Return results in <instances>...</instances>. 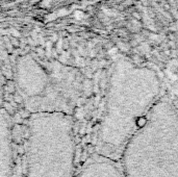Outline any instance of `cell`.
Here are the masks:
<instances>
[{"mask_svg": "<svg viewBox=\"0 0 178 177\" xmlns=\"http://www.w3.org/2000/svg\"><path fill=\"white\" fill-rule=\"evenodd\" d=\"M24 127L20 174L14 177H75L71 116L31 114Z\"/></svg>", "mask_w": 178, "mask_h": 177, "instance_id": "cell-3", "label": "cell"}, {"mask_svg": "<svg viewBox=\"0 0 178 177\" xmlns=\"http://www.w3.org/2000/svg\"><path fill=\"white\" fill-rule=\"evenodd\" d=\"M4 107V81L3 76L0 71V108Z\"/></svg>", "mask_w": 178, "mask_h": 177, "instance_id": "cell-7", "label": "cell"}, {"mask_svg": "<svg viewBox=\"0 0 178 177\" xmlns=\"http://www.w3.org/2000/svg\"><path fill=\"white\" fill-rule=\"evenodd\" d=\"M75 177H124L120 162L95 154L84 162Z\"/></svg>", "mask_w": 178, "mask_h": 177, "instance_id": "cell-6", "label": "cell"}, {"mask_svg": "<svg viewBox=\"0 0 178 177\" xmlns=\"http://www.w3.org/2000/svg\"><path fill=\"white\" fill-rule=\"evenodd\" d=\"M160 77L153 69L126 57L115 60L97 131L95 154L119 162L125 145L162 97Z\"/></svg>", "mask_w": 178, "mask_h": 177, "instance_id": "cell-1", "label": "cell"}, {"mask_svg": "<svg viewBox=\"0 0 178 177\" xmlns=\"http://www.w3.org/2000/svg\"><path fill=\"white\" fill-rule=\"evenodd\" d=\"M119 162L124 177H178V117L171 97L155 103Z\"/></svg>", "mask_w": 178, "mask_h": 177, "instance_id": "cell-2", "label": "cell"}, {"mask_svg": "<svg viewBox=\"0 0 178 177\" xmlns=\"http://www.w3.org/2000/svg\"><path fill=\"white\" fill-rule=\"evenodd\" d=\"M15 149L9 114L0 108V177H14Z\"/></svg>", "mask_w": 178, "mask_h": 177, "instance_id": "cell-5", "label": "cell"}, {"mask_svg": "<svg viewBox=\"0 0 178 177\" xmlns=\"http://www.w3.org/2000/svg\"><path fill=\"white\" fill-rule=\"evenodd\" d=\"M15 88L29 114L71 116L81 92L78 71L46 67L31 54H22L15 63Z\"/></svg>", "mask_w": 178, "mask_h": 177, "instance_id": "cell-4", "label": "cell"}]
</instances>
